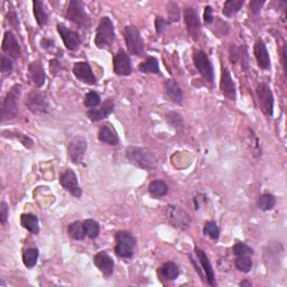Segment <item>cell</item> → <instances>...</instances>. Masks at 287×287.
<instances>
[{"instance_id": "1", "label": "cell", "mask_w": 287, "mask_h": 287, "mask_svg": "<svg viewBox=\"0 0 287 287\" xmlns=\"http://www.w3.org/2000/svg\"><path fill=\"white\" fill-rule=\"evenodd\" d=\"M125 156L132 165L144 170H154L157 166V158L149 149L145 147H128Z\"/></svg>"}, {"instance_id": "2", "label": "cell", "mask_w": 287, "mask_h": 287, "mask_svg": "<svg viewBox=\"0 0 287 287\" xmlns=\"http://www.w3.org/2000/svg\"><path fill=\"white\" fill-rule=\"evenodd\" d=\"M21 95V86L15 85L8 92L1 104V120L12 119L18 113V100Z\"/></svg>"}, {"instance_id": "3", "label": "cell", "mask_w": 287, "mask_h": 287, "mask_svg": "<svg viewBox=\"0 0 287 287\" xmlns=\"http://www.w3.org/2000/svg\"><path fill=\"white\" fill-rule=\"evenodd\" d=\"M114 41V27L109 17H102L96 27L95 43L98 48H105L110 46Z\"/></svg>"}, {"instance_id": "4", "label": "cell", "mask_w": 287, "mask_h": 287, "mask_svg": "<svg viewBox=\"0 0 287 287\" xmlns=\"http://www.w3.org/2000/svg\"><path fill=\"white\" fill-rule=\"evenodd\" d=\"M66 17H68L69 20L73 21L74 24L80 26V27L88 28L91 26L90 16L87 14L83 2L79 1V0L70 1L68 11H66Z\"/></svg>"}, {"instance_id": "5", "label": "cell", "mask_w": 287, "mask_h": 287, "mask_svg": "<svg viewBox=\"0 0 287 287\" xmlns=\"http://www.w3.org/2000/svg\"><path fill=\"white\" fill-rule=\"evenodd\" d=\"M117 245L114 247V251L122 258H130L134 255L136 247V238L128 231H118L116 233Z\"/></svg>"}, {"instance_id": "6", "label": "cell", "mask_w": 287, "mask_h": 287, "mask_svg": "<svg viewBox=\"0 0 287 287\" xmlns=\"http://www.w3.org/2000/svg\"><path fill=\"white\" fill-rule=\"evenodd\" d=\"M166 217L169 222L179 230H188L191 226V217L187 211L178 205H169L166 210Z\"/></svg>"}, {"instance_id": "7", "label": "cell", "mask_w": 287, "mask_h": 287, "mask_svg": "<svg viewBox=\"0 0 287 287\" xmlns=\"http://www.w3.org/2000/svg\"><path fill=\"white\" fill-rule=\"evenodd\" d=\"M125 41L127 44L128 51H129L132 55L140 56L144 54L145 51V44L141 37L139 29L135 27V26H127L125 28Z\"/></svg>"}, {"instance_id": "8", "label": "cell", "mask_w": 287, "mask_h": 287, "mask_svg": "<svg viewBox=\"0 0 287 287\" xmlns=\"http://www.w3.org/2000/svg\"><path fill=\"white\" fill-rule=\"evenodd\" d=\"M193 62L198 73L201 74L204 80L207 82H213L214 80V70L212 66L209 56L205 52L196 51L193 55Z\"/></svg>"}, {"instance_id": "9", "label": "cell", "mask_w": 287, "mask_h": 287, "mask_svg": "<svg viewBox=\"0 0 287 287\" xmlns=\"http://www.w3.org/2000/svg\"><path fill=\"white\" fill-rule=\"evenodd\" d=\"M88 143L83 136H76L70 141L68 152L69 157L73 164H80L86 155Z\"/></svg>"}, {"instance_id": "10", "label": "cell", "mask_w": 287, "mask_h": 287, "mask_svg": "<svg viewBox=\"0 0 287 287\" xmlns=\"http://www.w3.org/2000/svg\"><path fill=\"white\" fill-rule=\"evenodd\" d=\"M256 94H257L258 102L263 112L272 117L274 111V96L271 88L265 83H260L256 89Z\"/></svg>"}, {"instance_id": "11", "label": "cell", "mask_w": 287, "mask_h": 287, "mask_svg": "<svg viewBox=\"0 0 287 287\" xmlns=\"http://www.w3.org/2000/svg\"><path fill=\"white\" fill-rule=\"evenodd\" d=\"M184 20L187 24L188 33L193 41H198L201 36V21L197 11L192 7H189L184 11Z\"/></svg>"}, {"instance_id": "12", "label": "cell", "mask_w": 287, "mask_h": 287, "mask_svg": "<svg viewBox=\"0 0 287 287\" xmlns=\"http://www.w3.org/2000/svg\"><path fill=\"white\" fill-rule=\"evenodd\" d=\"M26 105L33 113H46L48 111L46 96L38 90L29 92L26 98Z\"/></svg>"}, {"instance_id": "13", "label": "cell", "mask_w": 287, "mask_h": 287, "mask_svg": "<svg viewBox=\"0 0 287 287\" xmlns=\"http://www.w3.org/2000/svg\"><path fill=\"white\" fill-rule=\"evenodd\" d=\"M60 183L66 191H69L73 196L81 197L82 189L79 187L78 178L76 173L71 170H66L60 178Z\"/></svg>"}, {"instance_id": "14", "label": "cell", "mask_w": 287, "mask_h": 287, "mask_svg": "<svg viewBox=\"0 0 287 287\" xmlns=\"http://www.w3.org/2000/svg\"><path fill=\"white\" fill-rule=\"evenodd\" d=\"M57 30L61 35L62 39L65 44V46L70 51H76L79 48L81 44V38L80 35L78 32H74V30H70L65 25L59 24L57 25Z\"/></svg>"}, {"instance_id": "15", "label": "cell", "mask_w": 287, "mask_h": 287, "mask_svg": "<svg viewBox=\"0 0 287 287\" xmlns=\"http://www.w3.org/2000/svg\"><path fill=\"white\" fill-rule=\"evenodd\" d=\"M113 70L118 76L125 77L131 73V63L127 53L123 50H119L113 57Z\"/></svg>"}, {"instance_id": "16", "label": "cell", "mask_w": 287, "mask_h": 287, "mask_svg": "<svg viewBox=\"0 0 287 287\" xmlns=\"http://www.w3.org/2000/svg\"><path fill=\"white\" fill-rule=\"evenodd\" d=\"M2 51L14 60H18L20 57V53H21L20 45L18 41H17L14 33L10 32V30H8V32H6L5 35H3Z\"/></svg>"}, {"instance_id": "17", "label": "cell", "mask_w": 287, "mask_h": 287, "mask_svg": "<svg viewBox=\"0 0 287 287\" xmlns=\"http://www.w3.org/2000/svg\"><path fill=\"white\" fill-rule=\"evenodd\" d=\"M73 74L79 80L87 83V85H96V77L88 62H77L73 66Z\"/></svg>"}, {"instance_id": "18", "label": "cell", "mask_w": 287, "mask_h": 287, "mask_svg": "<svg viewBox=\"0 0 287 287\" xmlns=\"http://www.w3.org/2000/svg\"><path fill=\"white\" fill-rule=\"evenodd\" d=\"M220 90L222 95L229 100H236V86L233 83L231 74L227 68L222 69L221 81H220Z\"/></svg>"}, {"instance_id": "19", "label": "cell", "mask_w": 287, "mask_h": 287, "mask_svg": "<svg viewBox=\"0 0 287 287\" xmlns=\"http://www.w3.org/2000/svg\"><path fill=\"white\" fill-rule=\"evenodd\" d=\"M114 110V103L112 100H107L100 105L99 108H92L88 111V117L91 119L92 121H100L102 119L107 118L110 113H112Z\"/></svg>"}, {"instance_id": "20", "label": "cell", "mask_w": 287, "mask_h": 287, "mask_svg": "<svg viewBox=\"0 0 287 287\" xmlns=\"http://www.w3.org/2000/svg\"><path fill=\"white\" fill-rule=\"evenodd\" d=\"M254 53L255 57L257 60V64L260 69L267 70L271 68V57H269L267 47L265 45V43L259 39V41L256 42L255 47H254Z\"/></svg>"}, {"instance_id": "21", "label": "cell", "mask_w": 287, "mask_h": 287, "mask_svg": "<svg viewBox=\"0 0 287 287\" xmlns=\"http://www.w3.org/2000/svg\"><path fill=\"white\" fill-rule=\"evenodd\" d=\"M95 265L102 272L105 276H110L113 273L114 263L110 255L105 251L96 254L95 256Z\"/></svg>"}, {"instance_id": "22", "label": "cell", "mask_w": 287, "mask_h": 287, "mask_svg": "<svg viewBox=\"0 0 287 287\" xmlns=\"http://www.w3.org/2000/svg\"><path fill=\"white\" fill-rule=\"evenodd\" d=\"M28 77L32 81L33 85L36 88H41L44 83H45V72L42 64L39 62H33L32 64L28 66Z\"/></svg>"}, {"instance_id": "23", "label": "cell", "mask_w": 287, "mask_h": 287, "mask_svg": "<svg viewBox=\"0 0 287 287\" xmlns=\"http://www.w3.org/2000/svg\"><path fill=\"white\" fill-rule=\"evenodd\" d=\"M195 254L197 256V259L200 260V263L203 267V271L205 273L206 276V281L211 286H217V282H215V277H214V272L213 268H212L210 260L207 258L206 254L200 248H195Z\"/></svg>"}, {"instance_id": "24", "label": "cell", "mask_w": 287, "mask_h": 287, "mask_svg": "<svg viewBox=\"0 0 287 287\" xmlns=\"http://www.w3.org/2000/svg\"><path fill=\"white\" fill-rule=\"evenodd\" d=\"M98 139L102 143L112 145V146L118 145L119 143L117 131L114 130V128L110 123H105V125L101 126L98 132Z\"/></svg>"}, {"instance_id": "25", "label": "cell", "mask_w": 287, "mask_h": 287, "mask_svg": "<svg viewBox=\"0 0 287 287\" xmlns=\"http://www.w3.org/2000/svg\"><path fill=\"white\" fill-rule=\"evenodd\" d=\"M165 91L169 98L178 104L183 103V91L174 80H169L165 83Z\"/></svg>"}, {"instance_id": "26", "label": "cell", "mask_w": 287, "mask_h": 287, "mask_svg": "<svg viewBox=\"0 0 287 287\" xmlns=\"http://www.w3.org/2000/svg\"><path fill=\"white\" fill-rule=\"evenodd\" d=\"M161 278L165 281H175L180 275V269L174 263H166L158 271Z\"/></svg>"}, {"instance_id": "27", "label": "cell", "mask_w": 287, "mask_h": 287, "mask_svg": "<svg viewBox=\"0 0 287 287\" xmlns=\"http://www.w3.org/2000/svg\"><path fill=\"white\" fill-rule=\"evenodd\" d=\"M20 223L25 229H27L29 232L34 233V235H37V233L39 232L38 219H37L36 215L30 214V213L21 214Z\"/></svg>"}, {"instance_id": "28", "label": "cell", "mask_w": 287, "mask_h": 287, "mask_svg": "<svg viewBox=\"0 0 287 287\" xmlns=\"http://www.w3.org/2000/svg\"><path fill=\"white\" fill-rule=\"evenodd\" d=\"M33 7H34V15H35V19H36L37 24L39 26H44L47 24L48 21V15L45 10V6L42 1L39 0H35L33 2Z\"/></svg>"}, {"instance_id": "29", "label": "cell", "mask_w": 287, "mask_h": 287, "mask_svg": "<svg viewBox=\"0 0 287 287\" xmlns=\"http://www.w3.org/2000/svg\"><path fill=\"white\" fill-rule=\"evenodd\" d=\"M138 70L141 73H155L161 74L160 65H158V61L155 57H147V60L140 63L138 65Z\"/></svg>"}, {"instance_id": "30", "label": "cell", "mask_w": 287, "mask_h": 287, "mask_svg": "<svg viewBox=\"0 0 287 287\" xmlns=\"http://www.w3.org/2000/svg\"><path fill=\"white\" fill-rule=\"evenodd\" d=\"M68 232L70 237L74 240H83L85 239V237L87 236L83 222H80V221H76V222L71 223L68 228Z\"/></svg>"}, {"instance_id": "31", "label": "cell", "mask_w": 287, "mask_h": 287, "mask_svg": "<svg viewBox=\"0 0 287 287\" xmlns=\"http://www.w3.org/2000/svg\"><path fill=\"white\" fill-rule=\"evenodd\" d=\"M244 3H245L244 0H228V1L224 2L222 10L223 15L227 17L236 15L237 12L241 9V7L244 6Z\"/></svg>"}, {"instance_id": "32", "label": "cell", "mask_w": 287, "mask_h": 287, "mask_svg": "<svg viewBox=\"0 0 287 287\" xmlns=\"http://www.w3.org/2000/svg\"><path fill=\"white\" fill-rule=\"evenodd\" d=\"M276 205V198L273 194L269 193H265L263 195H260L257 202V206L258 209L262 211H269L273 210L274 206Z\"/></svg>"}, {"instance_id": "33", "label": "cell", "mask_w": 287, "mask_h": 287, "mask_svg": "<svg viewBox=\"0 0 287 287\" xmlns=\"http://www.w3.org/2000/svg\"><path fill=\"white\" fill-rule=\"evenodd\" d=\"M149 192H151L154 196L162 197L165 196L167 192H169V187H167L165 182L157 180L149 184Z\"/></svg>"}, {"instance_id": "34", "label": "cell", "mask_w": 287, "mask_h": 287, "mask_svg": "<svg viewBox=\"0 0 287 287\" xmlns=\"http://www.w3.org/2000/svg\"><path fill=\"white\" fill-rule=\"evenodd\" d=\"M38 249L37 248H28L24 251L23 254V262L27 268H33L37 264L38 259Z\"/></svg>"}, {"instance_id": "35", "label": "cell", "mask_w": 287, "mask_h": 287, "mask_svg": "<svg viewBox=\"0 0 287 287\" xmlns=\"http://www.w3.org/2000/svg\"><path fill=\"white\" fill-rule=\"evenodd\" d=\"M83 226H85V230H86V235L91 238V239H95L99 236L100 233V226L99 223L96 221V220L92 219H88L83 222Z\"/></svg>"}, {"instance_id": "36", "label": "cell", "mask_w": 287, "mask_h": 287, "mask_svg": "<svg viewBox=\"0 0 287 287\" xmlns=\"http://www.w3.org/2000/svg\"><path fill=\"white\" fill-rule=\"evenodd\" d=\"M236 267L242 273H249L253 268V260L248 256H238L236 262Z\"/></svg>"}, {"instance_id": "37", "label": "cell", "mask_w": 287, "mask_h": 287, "mask_svg": "<svg viewBox=\"0 0 287 287\" xmlns=\"http://www.w3.org/2000/svg\"><path fill=\"white\" fill-rule=\"evenodd\" d=\"M8 134V137H11V138H16L18 139L21 144L24 145L25 147L27 148H32L33 145H34V140L32 138H29L27 135H24V134H20V132H12V131H3Z\"/></svg>"}, {"instance_id": "38", "label": "cell", "mask_w": 287, "mask_h": 287, "mask_svg": "<svg viewBox=\"0 0 287 287\" xmlns=\"http://www.w3.org/2000/svg\"><path fill=\"white\" fill-rule=\"evenodd\" d=\"M204 233L209 236L211 239L218 240L220 237V229L214 221H209L204 226Z\"/></svg>"}, {"instance_id": "39", "label": "cell", "mask_w": 287, "mask_h": 287, "mask_svg": "<svg viewBox=\"0 0 287 287\" xmlns=\"http://www.w3.org/2000/svg\"><path fill=\"white\" fill-rule=\"evenodd\" d=\"M101 102V98L100 96L96 94L95 91H91L89 94H87L86 98H85V104L88 108H96L98 107Z\"/></svg>"}, {"instance_id": "40", "label": "cell", "mask_w": 287, "mask_h": 287, "mask_svg": "<svg viewBox=\"0 0 287 287\" xmlns=\"http://www.w3.org/2000/svg\"><path fill=\"white\" fill-rule=\"evenodd\" d=\"M166 120L170 123L171 126L174 128H180L183 126V119L182 116L178 112H170L166 114Z\"/></svg>"}, {"instance_id": "41", "label": "cell", "mask_w": 287, "mask_h": 287, "mask_svg": "<svg viewBox=\"0 0 287 287\" xmlns=\"http://www.w3.org/2000/svg\"><path fill=\"white\" fill-rule=\"evenodd\" d=\"M0 71H1L2 74H10L12 71V62L9 57H7L5 54L0 56Z\"/></svg>"}, {"instance_id": "42", "label": "cell", "mask_w": 287, "mask_h": 287, "mask_svg": "<svg viewBox=\"0 0 287 287\" xmlns=\"http://www.w3.org/2000/svg\"><path fill=\"white\" fill-rule=\"evenodd\" d=\"M233 254H235L237 257L238 256H247V255H250V254H254V250L250 248L249 246H247L246 244H237L233 247Z\"/></svg>"}, {"instance_id": "43", "label": "cell", "mask_w": 287, "mask_h": 287, "mask_svg": "<svg viewBox=\"0 0 287 287\" xmlns=\"http://www.w3.org/2000/svg\"><path fill=\"white\" fill-rule=\"evenodd\" d=\"M167 14L170 17V21H178L180 19V8L174 2H169L167 5Z\"/></svg>"}, {"instance_id": "44", "label": "cell", "mask_w": 287, "mask_h": 287, "mask_svg": "<svg viewBox=\"0 0 287 287\" xmlns=\"http://www.w3.org/2000/svg\"><path fill=\"white\" fill-rule=\"evenodd\" d=\"M171 24V21H166L164 18H161V17H157L155 20V27H156V32L158 34H162L164 32V29Z\"/></svg>"}, {"instance_id": "45", "label": "cell", "mask_w": 287, "mask_h": 287, "mask_svg": "<svg viewBox=\"0 0 287 287\" xmlns=\"http://www.w3.org/2000/svg\"><path fill=\"white\" fill-rule=\"evenodd\" d=\"M8 214H9V209H8V205L6 202H1V206H0V220H1V223L5 224L7 219H8Z\"/></svg>"}, {"instance_id": "46", "label": "cell", "mask_w": 287, "mask_h": 287, "mask_svg": "<svg viewBox=\"0 0 287 287\" xmlns=\"http://www.w3.org/2000/svg\"><path fill=\"white\" fill-rule=\"evenodd\" d=\"M264 3L265 1H260V0H253V1H250V11L253 14H258Z\"/></svg>"}, {"instance_id": "47", "label": "cell", "mask_w": 287, "mask_h": 287, "mask_svg": "<svg viewBox=\"0 0 287 287\" xmlns=\"http://www.w3.org/2000/svg\"><path fill=\"white\" fill-rule=\"evenodd\" d=\"M212 12H213V10H212V7L211 6H206L205 7V10H204V21L206 24H211L212 21H213V15H212Z\"/></svg>"}, {"instance_id": "48", "label": "cell", "mask_w": 287, "mask_h": 287, "mask_svg": "<svg viewBox=\"0 0 287 287\" xmlns=\"http://www.w3.org/2000/svg\"><path fill=\"white\" fill-rule=\"evenodd\" d=\"M41 44H42V47H43V48H47V47H50V46H52V45H54V42H53L52 39L43 38Z\"/></svg>"}, {"instance_id": "49", "label": "cell", "mask_w": 287, "mask_h": 287, "mask_svg": "<svg viewBox=\"0 0 287 287\" xmlns=\"http://www.w3.org/2000/svg\"><path fill=\"white\" fill-rule=\"evenodd\" d=\"M285 56H286V46H283L282 50V63L283 66H284V71H286V61H285Z\"/></svg>"}, {"instance_id": "50", "label": "cell", "mask_w": 287, "mask_h": 287, "mask_svg": "<svg viewBox=\"0 0 287 287\" xmlns=\"http://www.w3.org/2000/svg\"><path fill=\"white\" fill-rule=\"evenodd\" d=\"M240 286H248V287H251V286H253V284H251V283L248 282V281H244V282L240 283Z\"/></svg>"}]
</instances>
